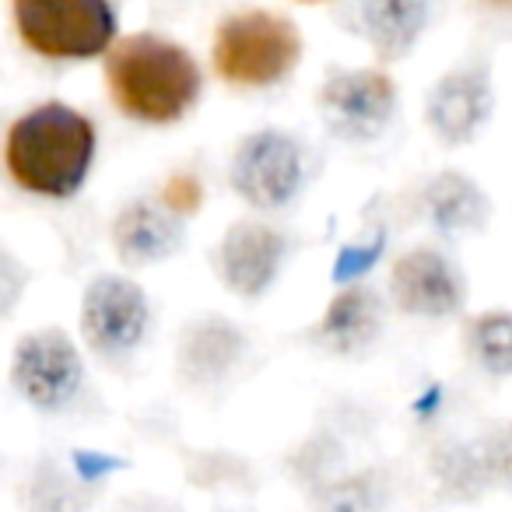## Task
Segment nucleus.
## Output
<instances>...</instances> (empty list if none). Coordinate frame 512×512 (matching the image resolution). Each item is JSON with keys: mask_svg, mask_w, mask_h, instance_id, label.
Here are the masks:
<instances>
[{"mask_svg": "<svg viewBox=\"0 0 512 512\" xmlns=\"http://www.w3.org/2000/svg\"><path fill=\"white\" fill-rule=\"evenodd\" d=\"M158 204L169 214H176V218H190V214H197L200 204H204V186H200V179L190 176V172H176V176H169V183L162 186V193H158Z\"/></svg>", "mask_w": 512, "mask_h": 512, "instance_id": "a211bd4d", "label": "nucleus"}, {"mask_svg": "<svg viewBox=\"0 0 512 512\" xmlns=\"http://www.w3.org/2000/svg\"><path fill=\"white\" fill-rule=\"evenodd\" d=\"M95 162V127L64 102H43L11 123L4 169L25 193L67 200L85 186Z\"/></svg>", "mask_w": 512, "mask_h": 512, "instance_id": "f257e3e1", "label": "nucleus"}, {"mask_svg": "<svg viewBox=\"0 0 512 512\" xmlns=\"http://www.w3.org/2000/svg\"><path fill=\"white\" fill-rule=\"evenodd\" d=\"M302 151L288 134L260 130L249 134L232 155V190L256 211H281L302 190Z\"/></svg>", "mask_w": 512, "mask_h": 512, "instance_id": "423d86ee", "label": "nucleus"}, {"mask_svg": "<svg viewBox=\"0 0 512 512\" xmlns=\"http://www.w3.org/2000/svg\"><path fill=\"white\" fill-rule=\"evenodd\" d=\"M428 0H355V29L383 60L404 57L421 36Z\"/></svg>", "mask_w": 512, "mask_h": 512, "instance_id": "ddd939ff", "label": "nucleus"}, {"mask_svg": "<svg viewBox=\"0 0 512 512\" xmlns=\"http://www.w3.org/2000/svg\"><path fill=\"white\" fill-rule=\"evenodd\" d=\"M179 242H183L179 218L151 200H134L113 221V249L130 267L158 264L169 253H176Z\"/></svg>", "mask_w": 512, "mask_h": 512, "instance_id": "9b49d317", "label": "nucleus"}, {"mask_svg": "<svg viewBox=\"0 0 512 512\" xmlns=\"http://www.w3.org/2000/svg\"><path fill=\"white\" fill-rule=\"evenodd\" d=\"M285 235L264 221H235L218 246V274L235 295L256 299L274 285L285 260Z\"/></svg>", "mask_w": 512, "mask_h": 512, "instance_id": "9d476101", "label": "nucleus"}, {"mask_svg": "<svg viewBox=\"0 0 512 512\" xmlns=\"http://www.w3.org/2000/svg\"><path fill=\"white\" fill-rule=\"evenodd\" d=\"M302 39L292 22L271 11L228 18L214 36V71L235 88H267L295 71Z\"/></svg>", "mask_w": 512, "mask_h": 512, "instance_id": "7ed1b4c3", "label": "nucleus"}, {"mask_svg": "<svg viewBox=\"0 0 512 512\" xmlns=\"http://www.w3.org/2000/svg\"><path fill=\"white\" fill-rule=\"evenodd\" d=\"M151 309L144 288L120 274H102L81 299V337L102 358H123L141 344Z\"/></svg>", "mask_w": 512, "mask_h": 512, "instance_id": "0eeeda50", "label": "nucleus"}, {"mask_svg": "<svg viewBox=\"0 0 512 512\" xmlns=\"http://www.w3.org/2000/svg\"><path fill=\"white\" fill-rule=\"evenodd\" d=\"M11 383H15L18 397L36 411H64L85 383V362L64 330H32L15 344Z\"/></svg>", "mask_w": 512, "mask_h": 512, "instance_id": "39448f33", "label": "nucleus"}, {"mask_svg": "<svg viewBox=\"0 0 512 512\" xmlns=\"http://www.w3.org/2000/svg\"><path fill=\"white\" fill-rule=\"evenodd\" d=\"M484 197L467 176L446 172L428 186V218L442 232H470L484 221Z\"/></svg>", "mask_w": 512, "mask_h": 512, "instance_id": "2eb2a0df", "label": "nucleus"}, {"mask_svg": "<svg viewBox=\"0 0 512 512\" xmlns=\"http://www.w3.org/2000/svg\"><path fill=\"white\" fill-rule=\"evenodd\" d=\"M390 292L397 309L421 320H442L463 306V278L435 249H411L393 264Z\"/></svg>", "mask_w": 512, "mask_h": 512, "instance_id": "1a4fd4ad", "label": "nucleus"}, {"mask_svg": "<svg viewBox=\"0 0 512 512\" xmlns=\"http://www.w3.org/2000/svg\"><path fill=\"white\" fill-rule=\"evenodd\" d=\"M491 109V92L481 71H460L449 74L439 88H435L432 102H428V123L446 137L449 144L470 141L477 127L484 123Z\"/></svg>", "mask_w": 512, "mask_h": 512, "instance_id": "f8f14e48", "label": "nucleus"}, {"mask_svg": "<svg viewBox=\"0 0 512 512\" xmlns=\"http://www.w3.org/2000/svg\"><path fill=\"white\" fill-rule=\"evenodd\" d=\"M22 43L46 60H92L113 46L109 0H11Z\"/></svg>", "mask_w": 512, "mask_h": 512, "instance_id": "20e7f679", "label": "nucleus"}, {"mask_svg": "<svg viewBox=\"0 0 512 512\" xmlns=\"http://www.w3.org/2000/svg\"><path fill=\"white\" fill-rule=\"evenodd\" d=\"M29 505H32V512H78L71 484H67L57 470H39L36 481H32Z\"/></svg>", "mask_w": 512, "mask_h": 512, "instance_id": "f3484780", "label": "nucleus"}, {"mask_svg": "<svg viewBox=\"0 0 512 512\" xmlns=\"http://www.w3.org/2000/svg\"><path fill=\"white\" fill-rule=\"evenodd\" d=\"M470 355L491 376H512V313H481L467 327Z\"/></svg>", "mask_w": 512, "mask_h": 512, "instance_id": "dca6fc26", "label": "nucleus"}, {"mask_svg": "<svg viewBox=\"0 0 512 512\" xmlns=\"http://www.w3.org/2000/svg\"><path fill=\"white\" fill-rule=\"evenodd\" d=\"M330 130L344 141H372L393 116V81L383 71L334 74L320 92Z\"/></svg>", "mask_w": 512, "mask_h": 512, "instance_id": "6e6552de", "label": "nucleus"}, {"mask_svg": "<svg viewBox=\"0 0 512 512\" xmlns=\"http://www.w3.org/2000/svg\"><path fill=\"white\" fill-rule=\"evenodd\" d=\"M379 334V302L369 288H344L320 320V337L334 351H358Z\"/></svg>", "mask_w": 512, "mask_h": 512, "instance_id": "4468645a", "label": "nucleus"}, {"mask_svg": "<svg viewBox=\"0 0 512 512\" xmlns=\"http://www.w3.org/2000/svg\"><path fill=\"white\" fill-rule=\"evenodd\" d=\"M106 85L123 116L148 127L183 120L200 99V67L162 36H127L106 50Z\"/></svg>", "mask_w": 512, "mask_h": 512, "instance_id": "f03ea898", "label": "nucleus"}, {"mask_svg": "<svg viewBox=\"0 0 512 512\" xmlns=\"http://www.w3.org/2000/svg\"><path fill=\"white\" fill-rule=\"evenodd\" d=\"M302 4H316V0H302Z\"/></svg>", "mask_w": 512, "mask_h": 512, "instance_id": "aec40b11", "label": "nucleus"}, {"mask_svg": "<svg viewBox=\"0 0 512 512\" xmlns=\"http://www.w3.org/2000/svg\"><path fill=\"white\" fill-rule=\"evenodd\" d=\"M25 285H29L25 267L18 264L8 249H0V323L18 309V302H22V295H25Z\"/></svg>", "mask_w": 512, "mask_h": 512, "instance_id": "6ab92c4d", "label": "nucleus"}]
</instances>
